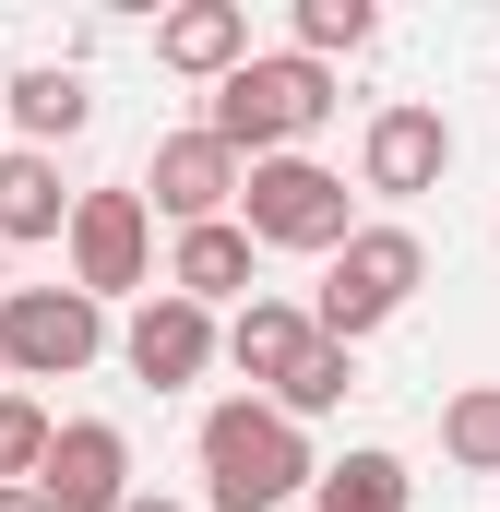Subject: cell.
Returning <instances> with one entry per match:
<instances>
[{"label": "cell", "instance_id": "cell-4", "mask_svg": "<svg viewBox=\"0 0 500 512\" xmlns=\"http://www.w3.org/2000/svg\"><path fill=\"white\" fill-rule=\"evenodd\" d=\"M239 227L262 239V251L334 262L346 239H358V191H346L322 155H262V167H250V191H239Z\"/></svg>", "mask_w": 500, "mask_h": 512}, {"label": "cell", "instance_id": "cell-18", "mask_svg": "<svg viewBox=\"0 0 500 512\" xmlns=\"http://www.w3.org/2000/svg\"><path fill=\"white\" fill-rule=\"evenodd\" d=\"M346 393H358V346H334V334H322V346H310V358L286 370V393H262V405H286V417L310 429V417H334Z\"/></svg>", "mask_w": 500, "mask_h": 512}, {"label": "cell", "instance_id": "cell-5", "mask_svg": "<svg viewBox=\"0 0 500 512\" xmlns=\"http://www.w3.org/2000/svg\"><path fill=\"white\" fill-rule=\"evenodd\" d=\"M108 358V310L60 274V286H12L0 298V382H72Z\"/></svg>", "mask_w": 500, "mask_h": 512}, {"label": "cell", "instance_id": "cell-24", "mask_svg": "<svg viewBox=\"0 0 500 512\" xmlns=\"http://www.w3.org/2000/svg\"><path fill=\"white\" fill-rule=\"evenodd\" d=\"M489 239H500V227H489Z\"/></svg>", "mask_w": 500, "mask_h": 512}, {"label": "cell", "instance_id": "cell-14", "mask_svg": "<svg viewBox=\"0 0 500 512\" xmlns=\"http://www.w3.org/2000/svg\"><path fill=\"white\" fill-rule=\"evenodd\" d=\"M72 203H84V191H60V155H36V143H12V155H0V251L72 239Z\"/></svg>", "mask_w": 500, "mask_h": 512}, {"label": "cell", "instance_id": "cell-6", "mask_svg": "<svg viewBox=\"0 0 500 512\" xmlns=\"http://www.w3.org/2000/svg\"><path fill=\"white\" fill-rule=\"evenodd\" d=\"M60 251H72V286H84L96 310H108V298H155V286H167V274H155V203H143L131 179L72 203V239H60Z\"/></svg>", "mask_w": 500, "mask_h": 512}, {"label": "cell", "instance_id": "cell-13", "mask_svg": "<svg viewBox=\"0 0 500 512\" xmlns=\"http://www.w3.org/2000/svg\"><path fill=\"white\" fill-rule=\"evenodd\" d=\"M322 346V322H310V298H250V310H227V370H239L250 393H286V370Z\"/></svg>", "mask_w": 500, "mask_h": 512}, {"label": "cell", "instance_id": "cell-20", "mask_svg": "<svg viewBox=\"0 0 500 512\" xmlns=\"http://www.w3.org/2000/svg\"><path fill=\"white\" fill-rule=\"evenodd\" d=\"M0 512H48V489H0Z\"/></svg>", "mask_w": 500, "mask_h": 512}, {"label": "cell", "instance_id": "cell-10", "mask_svg": "<svg viewBox=\"0 0 500 512\" xmlns=\"http://www.w3.org/2000/svg\"><path fill=\"white\" fill-rule=\"evenodd\" d=\"M48 512H131V429L120 417H60V453H48Z\"/></svg>", "mask_w": 500, "mask_h": 512}, {"label": "cell", "instance_id": "cell-12", "mask_svg": "<svg viewBox=\"0 0 500 512\" xmlns=\"http://www.w3.org/2000/svg\"><path fill=\"white\" fill-rule=\"evenodd\" d=\"M262 48H250V12L239 0H179L167 24H155V72H179V84H227L250 72Z\"/></svg>", "mask_w": 500, "mask_h": 512}, {"label": "cell", "instance_id": "cell-25", "mask_svg": "<svg viewBox=\"0 0 500 512\" xmlns=\"http://www.w3.org/2000/svg\"><path fill=\"white\" fill-rule=\"evenodd\" d=\"M0 393H12V382H0Z\"/></svg>", "mask_w": 500, "mask_h": 512}, {"label": "cell", "instance_id": "cell-22", "mask_svg": "<svg viewBox=\"0 0 500 512\" xmlns=\"http://www.w3.org/2000/svg\"><path fill=\"white\" fill-rule=\"evenodd\" d=\"M0 108H12V48H0Z\"/></svg>", "mask_w": 500, "mask_h": 512}, {"label": "cell", "instance_id": "cell-8", "mask_svg": "<svg viewBox=\"0 0 500 512\" xmlns=\"http://www.w3.org/2000/svg\"><path fill=\"white\" fill-rule=\"evenodd\" d=\"M215 358H227V322H215V310H191L179 286H155V298L120 322V370H131V382H155V393H191Z\"/></svg>", "mask_w": 500, "mask_h": 512}, {"label": "cell", "instance_id": "cell-3", "mask_svg": "<svg viewBox=\"0 0 500 512\" xmlns=\"http://www.w3.org/2000/svg\"><path fill=\"white\" fill-rule=\"evenodd\" d=\"M429 286V239L417 227H358L346 251L322 262V286H310V322L334 334V346H370L381 322H405V298Z\"/></svg>", "mask_w": 500, "mask_h": 512}, {"label": "cell", "instance_id": "cell-17", "mask_svg": "<svg viewBox=\"0 0 500 512\" xmlns=\"http://www.w3.org/2000/svg\"><path fill=\"white\" fill-rule=\"evenodd\" d=\"M441 465L453 477H500V382H465L441 405Z\"/></svg>", "mask_w": 500, "mask_h": 512}, {"label": "cell", "instance_id": "cell-15", "mask_svg": "<svg viewBox=\"0 0 500 512\" xmlns=\"http://www.w3.org/2000/svg\"><path fill=\"white\" fill-rule=\"evenodd\" d=\"M84 120H96V96H84V72H72V60H36V72H12V131H24L36 155H60Z\"/></svg>", "mask_w": 500, "mask_h": 512}, {"label": "cell", "instance_id": "cell-19", "mask_svg": "<svg viewBox=\"0 0 500 512\" xmlns=\"http://www.w3.org/2000/svg\"><path fill=\"white\" fill-rule=\"evenodd\" d=\"M370 36H381L370 0H298V60H322V72H334V60H358Z\"/></svg>", "mask_w": 500, "mask_h": 512}, {"label": "cell", "instance_id": "cell-7", "mask_svg": "<svg viewBox=\"0 0 500 512\" xmlns=\"http://www.w3.org/2000/svg\"><path fill=\"white\" fill-rule=\"evenodd\" d=\"M131 191L167 215V239H179V227H227V215H239V191H250V155H227L215 131L191 120V131H167V143L143 155V179H131Z\"/></svg>", "mask_w": 500, "mask_h": 512}, {"label": "cell", "instance_id": "cell-21", "mask_svg": "<svg viewBox=\"0 0 500 512\" xmlns=\"http://www.w3.org/2000/svg\"><path fill=\"white\" fill-rule=\"evenodd\" d=\"M131 512H179V501H167V489H143V501H131Z\"/></svg>", "mask_w": 500, "mask_h": 512}, {"label": "cell", "instance_id": "cell-9", "mask_svg": "<svg viewBox=\"0 0 500 512\" xmlns=\"http://www.w3.org/2000/svg\"><path fill=\"white\" fill-rule=\"evenodd\" d=\"M441 179H453V120H441V108H417V96L370 108V131H358V191L417 203V191H441Z\"/></svg>", "mask_w": 500, "mask_h": 512}, {"label": "cell", "instance_id": "cell-11", "mask_svg": "<svg viewBox=\"0 0 500 512\" xmlns=\"http://www.w3.org/2000/svg\"><path fill=\"white\" fill-rule=\"evenodd\" d=\"M250 262H262V239H250L239 215H227V227H179V239H167V286H179L191 310H215V322H227V310L262 298V286H250Z\"/></svg>", "mask_w": 500, "mask_h": 512}, {"label": "cell", "instance_id": "cell-16", "mask_svg": "<svg viewBox=\"0 0 500 512\" xmlns=\"http://www.w3.org/2000/svg\"><path fill=\"white\" fill-rule=\"evenodd\" d=\"M310 512H417V477H405V453H334Z\"/></svg>", "mask_w": 500, "mask_h": 512}, {"label": "cell", "instance_id": "cell-2", "mask_svg": "<svg viewBox=\"0 0 500 512\" xmlns=\"http://www.w3.org/2000/svg\"><path fill=\"white\" fill-rule=\"evenodd\" d=\"M322 120H334V72L298 60V48H262L250 72H227V84L203 96V131H215L227 155H250V167H262V155H298Z\"/></svg>", "mask_w": 500, "mask_h": 512}, {"label": "cell", "instance_id": "cell-1", "mask_svg": "<svg viewBox=\"0 0 500 512\" xmlns=\"http://www.w3.org/2000/svg\"><path fill=\"white\" fill-rule=\"evenodd\" d=\"M191 453H203V512H286V501H310V489H322L310 429H298L286 405H262V393L203 405Z\"/></svg>", "mask_w": 500, "mask_h": 512}, {"label": "cell", "instance_id": "cell-23", "mask_svg": "<svg viewBox=\"0 0 500 512\" xmlns=\"http://www.w3.org/2000/svg\"><path fill=\"white\" fill-rule=\"evenodd\" d=\"M0 298H12V251H0Z\"/></svg>", "mask_w": 500, "mask_h": 512}]
</instances>
